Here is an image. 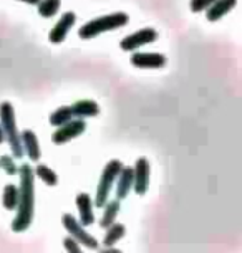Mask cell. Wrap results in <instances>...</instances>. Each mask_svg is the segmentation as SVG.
I'll use <instances>...</instances> for the list:
<instances>
[{
    "label": "cell",
    "instance_id": "obj_1",
    "mask_svg": "<svg viewBox=\"0 0 242 253\" xmlns=\"http://www.w3.org/2000/svg\"><path fill=\"white\" fill-rule=\"evenodd\" d=\"M20 175V187H18L17 215L12 222V230L15 233L25 232L33 222L35 213V172L30 164H22L18 167Z\"/></svg>",
    "mask_w": 242,
    "mask_h": 253
},
{
    "label": "cell",
    "instance_id": "obj_2",
    "mask_svg": "<svg viewBox=\"0 0 242 253\" xmlns=\"http://www.w3.org/2000/svg\"><path fill=\"white\" fill-rule=\"evenodd\" d=\"M0 126L3 129L5 139L8 141V146L12 149V154L15 159H22L23 157V147L20 141V132L17 129V121H15V109H13L12 103L3 101L0 103Z\"/></svg>",
    "mask_w": 242,
    "mask_h": 253
},
{
    "label": "cell",
    "instance_id": "obj_3",
    "mask_svg": "<svg viewBox=\"0 0 242 253\" xmlns=\"http://www.w3.org/2000/svg\"><path fill=\"white\" fill-rule=\"evenodd\" d=\"M130 22V17L125 12H116L111 13V15H105V17H98L90 20L88 23H85L83 27H80L78 35L83 40H90V38L99 35V33H105V32H111L116 30V28H121L128 25Z\"/></svg>",
    "mask_w": 242,
    "mask_h": 253
},
{
    "label": "cell",
    "instance_id": "obj_4",
    "mask_svg": "<svg viewBox=\"0 0 242 253\" xmlns=\"http://www.w3.org/2000/svg\"><path fill=\"white\" fill-rule=\"evenodd\" d=\"M121 167H123V164L120 161L113 159L108 162L105 166V169H103L101 179H99V182H98L97 194H95V200H93V204L97 205L98 209L103 207V205L108 202V199H110L111 189L116 182V177H118V174H120Z\"/></svg>",
    "mask_w": 242,
    "mask_h": 253
},
{
    "label": "cell",
    "instance_id": "obj_5",
    "mask_svg": "<svg viewBox=\"0 0 242 253\" xmlns=\"http://www.w3.org/2000/svg\"><path fill=\"white\" fill-rule=\"evenodd\" d=\"M85 131H87V123L82 118L78 119L73 118L70 121H66L65 124H61V126H58V129L51 134V141H53V144L61 146L65 142L75 139V137L82 136Z\"/></svg>",
    "mask_w": 242,
    "mask_h": 253
},
{
    "label": "cell",
    "instance_id": "obj_6",
    "mask_svg": "<svg viewBox=\"0 0 242 253\" xmlns=\"http://www.w3.org/2000/svg\"><path fill=\"white\" fill-rule=\"evenodd\" d=\"M61 223H63L65 230L68 232V235L73 237L78 243H82V245L92 248V250H97V248H98L97 238L90 235V233L83 228L82 223H80L75 217L68 215V213H65V215L61 217Z\"/></svg>",
    "mask_w": 242,
    "mask_h": 253
},
{
    "label": "cell",
    "instance_id": "obj_7",
    "mask_svg": "<svg viewBox=\"0 0 242 253\" xmlns=\"http://www.w3.org/2000/svg\"><path fill=\"white\" fill-rule=\"evenodd\" d=\"M151 166L146 157H138L133 167V190L138 195H145L149 189Z\"/></svg>",
    "mask_w": 242,
    "mask_h": 253
},
{
    "label": "cell",
    "instance_id": "obj_8",
    "mask_svg": "<svg viewBox=\"0 0 242 253\" xmlns=\"http://www.w3.org/2000/svg\"><path fill=\"white\" fill-rule=\"evenodd\" d=\"M156 38H158V32H156L154 28H143V30H138L123 38L120 48L123 51H135L140 48V46L153 43V42H156Z\"/></svg>",
    "mask_w": 242,
    "mask_h": 253
},
{
    "label": "cell",
    "instance_id": "obj_9",
    "mask_svg": "<svg viewBox=\"0 0 242 253\" xmlns=\"http://www.w3.org/2000/svg\"><path fill=\"white\" fill-rule=\"evenodd\" d=\"M75 22H77V15H75L73 12H66L61 15V18L58 20V23H55V27L51 28L50 32V42L51 43H63L66 35H68V32L72 30V27L75 25Z\"/></svg>",
    "mask_w": 242,
    "mask_h": 253
},
{
    "label": "cell",
    "instance_id": "obj_10",
    "mask_svg": "<svg viewBox=\"0 0 242 253\" xmlns=\"http://www.w3.org/2000/svg\"><path fill=\"white\" fill-rule=\"evenodd\" d=\"M166 56L161 53H133L131 65L136 68H163L166 65Z\"/></svg>",
    "mask_w": 242,
    "mask_h": 253
},
{
    "label": "cell",
    "instance_id": "obj_11",
    "mask_svg": "<svg viewBox=\"0 0 242 253\" xmlns=\"http://www.w3.org/2000/svg\"><path fill=\"white\" fill-rule=\"evenodd\" d=\"M77 207L80 212V223L83 227H90L95 222L93 215V200L90 197V194L82 192L77 195Z\"/></svg>",
    "mask_w": 242,
    "mask_h": 253
},
{
    "label": "cell",
    "instance_id": "obj_12",
    "mask_svg": "<svg viewBox=\"0 0 242 253\" xmlns=\"http://www.w3.org/2000/svg\"><path fill=\"white\" fill-rule=\"evenodd\" d=\"M20 141H22V147L23 152L28 156V159L37 162L40 159L42 152H40V146H39V139H37L35 132L30 129H25L20 134Z\"/></svg>",
    "mask_w": 242,
    "mask_h": 253
},
{
    "label": "cell",
    "instance_id": "obj_13",
    "mask_svg": "<svg viewBox=\"0 0 242 253\" xmlns=\"http://www.w3.org/2000/svg\"><path fill=\"white\" fill-rule=\"evenodd\" d=\"M118 185H116V199L123 200L128 197L130 190L133 189V167L123 166L120 174H118Z\"/></svg>",
    "mask_w": 242,
    "mask_h": 253
},
{
    "label": "cell",
    "instance_id": "obj_14",
    "mask_svg": "<svg viewBox=\"0 0 242 253\" xmlns=\"http://www.w3.org/2000/svg\"><path fill=\"white\" fill-rule=\"evenodd\" d=\"M237 0H216L214 3L206 8V17L209 22H217L226 15L227 12H231L236 7Z\"/></svg>",
    "mask_w": 242,
    "mask_h": 253
},
{
    "label": "cell",
    "instance_id": "obj_15",
    "mask_svg": "<svg viewBox=\"0 0 242 253\" xmlns=\"http://www.w3.org/2000/svg\"><path fill=\"white\" fill-rule=\"evenodd\" d=\"M73 114L77 118H93L99 114V106L98 103L92 101V99H80L72 106Z\"/></svg>",
    "mask_w": 242,
    "mask_h": 253
},
{
    "label": "cell",
    "instance_id": "obj_16",
    "mask_svg": "<svg viewBox=\"0 0 242 253\" xmlns=\"http://www.w3.org/2000/svg\"><path fill=\"white\" fill-rule=\"evenodd\" d=\"M103 207H105V213H103L101 220H99V225H101L103 228H108L113 222L116 220L118 213H120V209H121V204H120V200L115 199V200H111V202L108 200Z\"/></svg>",
    "mask_w": 242,
    "mask_h": 253
},
{
    "label": "cell",
    "instance_id": "obj_17",
    "mask_svg": "<svg viewBox=\"0 0 242 253\" xmlns=\"http://www.w3.org/2000/svg\"><path fill=\"white\" fill-rule=\"evenodd\" d=\"M61 7V0H40L37 3V10H39V15L44 18H50L55 17L58 13Z\"/></svg>",
    "mask_w": 242,
    "mask_h": 253
},
{
    "label": "cell",
    "instance_id": "obj_18",
    "mask_svg": "<svg viewBox=\"0 0 242 253\" xmlns=\"http://www.w3.org/2000/svg\"><path fill=\"white\" fill-rule=\"evenodd\" d=\"M33 172H35V177H39L42 182L47 184V185H56L58 184V175H56L55 170H51L48 166L45 164H39L33 169Z\"/></svg>",
    "mask_w": 242,
    "mask_h": 253
},
{
    "label": "cell",
    "instance_id": "obj_19",
    "mask_svg": "<svg viewBox=\"0 0 242 253\" xmlns=\"http://www.w3.org/2000/svg\"><path fill=\"white\" fill-rule=\"evenodd\" d=\"M73 118H75V114H73L72 106H60L58 109H55V111L50 114V124L55 127H58Z\"/></svg>",
    "mask_w": 242,
    "mask_h": 253
},
{
    "label": "cell",
    "instance_id": "obj_20",
    "mask_svg": "<svg viewBox=\"0 0 242 253\" xmlns=\"http://www.w3.org/2000/svg\"><path fill=\"white\" fill-rule=\"evenodd\" d=\"M126 233V227L123 225V223H116L113 222L110 227H108V232L105 235V240H103V243H105L106 247H111L115 245L116 242H120L123 237H125Z\"/></svg>",
    "mask_w": 242,
    "mask_h": 253
},
{
    "label": "cell",
    "instance_id": "obj_21",
    "mask_svg": "<svg viewBox=\"0 0 242 253\" xmlns=\"http://www.w3.org/2000/svg\"><path fill=\"white\" fill-rule=\"evenodd\" d=\"M18 202V187L15 184H7L3 187V194H2V205L7 210H15Z\"/></svg>",
    "mask_w": 242,
    "mask_h": 253
},
{
    "label": "cell",
    "instance_id": "obj_22",
    "mask_svg": "<svg viewBox=\"0 0 242 253\" xmlns=\"http://www.w3.org/2000/svg\"><path fill=\"white\" fill-rule=\"evenodd\" d=\"M0 167L5 170L7 175H17V172H18V166H17L15 157L13 156H2L0 157Z\"/></svg>",
    "mask_w": 242,
    "mask_h": 253
},
{
    "label": "cell",
    "instance_id": "obj_23",
    "mask_svg": "<svg viewBox=\"0 0 242 253\" xmlns=\"http://www.w3.org/2000/svg\"><path fill=\"white\" fill-rule=\"evenodd\" d=\"M216 0H191L189 7H191V12L194 13H199V12H204L206 8H209Z\"/></svg>",
    "mask_w": 242,
    "mask_h": 253
},
{
    "label": "cell",
    "instance_id": "obj_24",
    "mask_svg": "<svg viewBox=\"0 0 242 253\" xmlns=\"http://www.w3.org/2000/svg\"><path fill=\"white\" fill-rule=\"evenodd\" d=\"M63 245H65L66 252H72V253H80V252H82V247H80V243L75 240L73 237H70V235L63 240Z\"/></svg>",
    "mask_w": 242,
    "mask_h": 253
},
{
    "label": "cell",
    "instance_id": "obj_25",
    "mask_svg": "<svg viewBox=\"0 0 242 253\" xmlns=\"http://www.w3.org/2000/svg\"><path fill=\"white\" fill-rule=\"evenodd\" d=\"M23 3H28V5H37V3L40 2V0H20Z\"/></svg>",
    "mask_w": 242,
    "mask_h": 253
},
{
    "label": "cell",
    "instance_id": "obj_26",
    "mask_svg": "<svg viewBox=\"0 0 242 253\" xmlns=\"http://www.w3.org/2000/svg\"><path fill=\"white\" fill-rule=\"evenodd\" d=\"M103 252H105V253H118V250H116V248H113V245L111 247H106Z\"/></svg>",
    "mask_w": 242,
    "mask_h": 253
},
{
    "label": "cell",
    "instance_id": "obj_27",
    "mask_svg": "<svg viewBox=\"0 0 242 253\" xmlns=\"http://www.w3.org/2000/svg\"><path fill=\"white\" fill-rule=\"evenodd\" d=\"M5 141V134H3V129H2V126H0V144Z\"/></svg>",
    "mask_w": 242,
    "mask_h": 253
}]
</instances>
